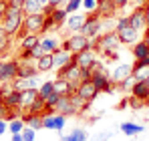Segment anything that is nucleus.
<instances>
[{
	"label": "nucleus",
	"instance_id": "nucleus-1",
	"mask_svg": "<svg viewBox=\"0 0 149 141\" xmlns=\"http://www.w3.org/2000/svg\"><path fill=\"white\" fill-rule=\"evenodd\" d=\"M61 48L67 50V52H71V54H77V52H81V50H95V38H87V36L81 34V32H71V34L63 40Z\"/></svg>",
	"mask_w": 149,
	"mask_h": 141
},
{
	"label": "nucleus",
	"instance_id": "nucleus-2",
	"mask_svg": "<svg viewBox=\"0 0 149 141\" xmlns=\"http://www.w3.org/2000/svg\"><path fill=\"white\" fill-rule=\"evenodd\" d=\"M22 20H24L22 8H16V6H10V4H8L6 14H4V18H2L0 24H2L4 32H6L8 36H16V32H18L20 26H22Z\"/></svg>",
	"mask_w": 149,
	"mask_h": 141
},
{
	"label": "nucleus",
	"instance_id": "nucleus-3",
	"mask_svg": "<svg viewBox=\"0 0 149 141\" xmlns=\"http://www.w3.org/2000/svg\"><path fill=\"white\" fill-rule=\"evenodd\" d=\"M119 45H121L119 34H117L115 30H109V32H103V34L97 36V40H95V52L107 57V54L119 50Z\"/></svg>",
	"mask_w": 149,
	"mask_h": 141
},
{
	"label": "nucleus",
	"instance_id": "nucleus-4",
	"mask_svg": "<svg viewBox=\"0 0 149 141\" xmlns=\"http://www.w3.org/2000/svg\"><path fill=\"white\" fill-rule=\"evenodd\" d=\"M101 22H103V18H101V14L95 10V12H87V16H85V22H83V26H81V34H85L87 38H97L101 32H103V26H101Z\"/></svg>",
	"mask_w": 149,
	"mask_h": 141
},
{
	"label": "nucleus",
	"instance_id": "nucleus-5",
	"mask_svg": "<svg viewBox=\"0 0 149 141\" xmlns=\"http://www.w3.org/2000/svg\"><path fill=\"white\" fill-rule=\"evenodd\" d=\"M91 81H93V85L97 87V91L99 93H115V85L111 83V79H109V70L103 69L97 70L95 75H91Z\"/></svg>",
	"mask_w": 149,
	"mask_h": 141
},
{
	"label": "nucleus",
	"instance_id": "nucleus-6",
	"mask_svg": "<svg viewBox=\"0 0 149 141\" xmlns=\"http://www.w3.org/2000/svg\"><path fill=\"white\" fill-rule=\"evenodd\" d=\"M18 75V61L16 59H4L0 61V85L2 83H12Z\"/></svg>",
	"mask_w": 149,
	"mask_h": 141
},
{
	"label": "nucleus",
	"instance_id": "nucleus-7",
	"mask_svg": "<svg viewBox=\"0 0 149 141\" xmlns=\"http://www.w3.org/2000/svg\"><path fill=\"white\" fill-rule=\"evenodd\" d=\"M65 125H67V115H63V113H56V111H50L47 113L45 117H42V127L45 129H50V131H63L65 129Z\"/></svg>",
	"mask_w": 149,
	"mask_h": 141
},
{
	"label": "nucleus",
	"instance_id": "nucleus-8",
	"mask_svg": "<svg viewBox=\"0 0 149 141\" xmlns=\"http://www.w3.org/2000/svg\"><path fill=\"white\" fill-rule=\"evenodd\" d=\"M74 93L79 95L85 103H93L95 99H97V95H99V91H97V87L93 85V81L89 79V81H81L79 85H77V89H74Z\"/></svg>",
	"mask_w": 149,
	"mask_h": 141
},
{
	"label": "nucleus",
	"instance_id": "nucleus-9",
	"mask_svg": "<svg viewBox=\"0 0 149 141\" xmlns=\"http://www.w3.org/2000/svg\"><path fill=\"white\" fill-rule=\"evenodd\" d=\"M56 79H67L69 83L79 85V83H81V69L71 61V63H67L65 67L58 69V77H56Z\"/></svg>",
	"mask_w": 149,
	"mask_h": 141
},
{
	"label": "nucleus",
	"instance_id": "nucleus-10",
	"mask_svg": "<svg viewBox=\"0 0 149 141\" xmlns=\"http://www.w3.org/2000/svg\"><path fill=\"white\" fill-rule=\"evenodd\" d=\"M71 61H73L79 69L89 70V67L97 61V52H95V50H81V52H77V54H71Z\"/></svg>",
	"mask_w": 149,
	"mask_h": 141
},
{
	"label": "nucleus",
	"instance_id": "nucleus-11",
	"mask_svg": "<svg viewBox=\"0 0 149 141\" xmlns=\"http://www.w3.org/2000/svg\"><path fill=\"white\" fill-rule=\"evenodd\" d=\"M131 75H133V65L121 63V65H117L115 69L109 73V79H111L113 85H119V83H123L125 79H129Z\"/></svg>",
	"mask_w": 149,
	"mask_h": 141
},
{
	"label": "nucleus",
	"instance_id": "nucleus-12",
	"mask_svg": "<svg viewBox=\"0 0 149 141\" xmlns=\"http://www.w3.org/2000/svg\"><path fill=\"white\" fill-rule=\"evenodd\" d=\"M127 20H129V26L135 28V30H143L147 26V18H145V8H133L129 14H127Z\"/></svg>",
	"mask_w": 149,
	"mask_h": 141
},
{
	"label": "nucleus",
	"instance_id": "nucleus-13",
	"mask_svg": "<svg viewBox=\"0 0 149 141\" xmlns=\"http://www.w3.org/2000/svg\"><path fill=\"white\" fill-rule=\"evenodd\" d=\"M42 22H45V14L42 12H38V14H26L24 20H22V26L26 28V32L38 34L40 28H42Z\"/></svg>",
	"mask_w": 149,
	"mask_h": 141
},
{
	"label": "nucleus",
	"instance_id": "nucleus-14",
	"mask_svg": "<svg viewBox=\"0 0 149 141\" xmlns=\"http://www.w3.org/2000/svg\"><path fill=\"white\" fill-rule=\"evenodd\" d=\"M97 12L101 14V18H115L117 16L115 0H97Z\"/></svg>",
	"mask_w": 149,
	"mask_h": 141
},
{
	"label": "nucleus",
	"instance_id": "nucleus-15",
	"mask_svg": "<svg viewBox=\"0 0 149 141\" xmlns=\"http://www.w3.org/2000/svg\"><path fill=\"white\" fill-rule=\"evenodd\" d=\"M129 95L135 97V99H139V101H143V103H147L149 101V83L147 81H135Z\"/></svg>",
	"mask_w": 149,
	"mask_h": 141
},
{
	"label": "nucleus",
	"instance_id": "nucleus-16",
	"mask_svg": "<svg viewBox=\"0 0 149 141\" xmlns=\"http://www.w3.org/2000/svg\"><path fill=\"white\" fill-rule=\"evenodd\" d=\"M40 77V75H38ZM38 77H16L12 81V87L16 91H26V89H38Z\"/></svg>",
	"mask_w": 149,
	"mask_h": 141
},
{
	"label": "nucleus",
	"instance_id": "nucleus-17",
	"mask_svg": "<svg viewBox=\"0 0 149 141\" xmlns=\"http://www.w3.org/2000/svg\"><path fill=\"white\" fill-rule=\"evenodd\" d=\"M16 77H38V69H36V63L32 59H18V75Z\"/></svg>",
	"mask_w": 149,
	"mask_h": 141
},
{
	"label": "nucleus",
	"instance_id": "nucleus-18",
	"mask_svg": "<svg viewBox=\"0 0 149 141\" xmlns=\"http://www.w3.org/2000/svg\"><path fill=\"white\" fill-rule=\"evenodd\" d=\"M54 111L56 113H63V115H77V111L73 109V105H71V95H61L58 97V101H56V105H54Z\"/></svg>",
	"mask_w": 149,
	"mask_h": 141
},
{
	"label": "nucleus",
	"instance_id": "nucleus-19",
	"mask_svg": "<svg viewBox=\"0 0 149 141\" xmlns=\"http://www.w3.org/2000/svg\"><path fill=\"white\" fill-rule=\"evenodd\" d=\"M117 34H119V40H121V45H135L137 40H139V30H135V28H131V26H125L123 30H117Z\"/></svg>",
	"mask_w": 149,
	"mask_h": 141
},
{
	"label": "nucleus",
	"instance_id": "nucleus-20",
	"mask_svg": "<svg viewBox=\"0 0 149 141\" xmlns=\"http://www.w3.org/2000/svg\"><path fill=\"white\" fill-rule=\"evenodd\" d=\"M85 22V14H79V12H73V14H69L67 16V20H65V28L67 30H71V32H79L81 30V26Z\"/></svg>",
	"mask_w": 149,
	"mask_h": 141
},
{
	"label": "nucleus",
	"instance_id": "nucleus-21",
	"mask_svg": "<svg viewBox=\"0 0 149 141\" xmlns=\"http://www.w3.org/2000/svg\"><path fill=\"white\" fill-rule=\"evenodd\" d=\"M52 85H54V91H56L58 95H73L74 89H77V85L69 83L67 79H54Z\"/></svg>",
	"mask_w": 149,
	"mask_h": 141
},
{
	"label": "nucleus",
	"instance_id": "nucleus-22",
	"mask_svg": "<svg viewBox=\"0 0 149 141\" xmlns=\"http://www.w3.org/2000/svg\"><path fill=\"white\" fill-rule=\"evenodd\" d=\"M38 43H40L42 52H49V54H52L54 50H58V48H61V45H58V38H56V36H52V34H49V36H42Z\"/></svg>",
	"mask_w": 149,
	"mask_h": 141
},
{
	"label": "nucleus",
	"instance_id": "nucleus-23",
	"mask_svg": "<svg viewBox=\"0 0 149 141\" xmlns=\"http://www.w3.org/2000/svg\"><path fill=\"white\" fill-rule=\"evenodd\" d=\"M119 131L123 133V135H127V137H135V135H139V133H143L145 131V127L143 125H139V123H121L119 125Z\"/></svg>",
	"mask_w": 149,
	"mask_h": 141
},
{
	"label": "nucleus",
	"instance_id": "nucleus-24",
	"mask_svg": "<svg viewBox=\"0 0 149 141\" xmlns=\"http://www.w3.org/2000/svg\"><path fill=\"white\" fill-rule=\"evenodd\" d=\"M36 69H38V73H49V70L54 69V63H52V54H49V52H45L42 57H38L36 61Z\"/></svg>",
	"mask_w": 149,
	"mask_h": 141
},
{
	"label": "nucleus",
	"instance_id": "nucleus-25",
	"mask_svg": "<svg viewBox=\"0 0 149 141\" xmlns=\"http://www.w3.org/2000/svg\"><path fill=\"white\" fill-rule=\"evenodd\" d=\"M38 97V89H26V91H20V109L26 111V107L32 105V101Z\"/></svg>",
	"mask_w": 149,
	"mask_h": 141
},
{
	"label": "nucleus",
	"instance_id": "nucleus-26",
	"mask_svg": "<svg viewBox=\"0 0 149 141\" xmlns=\"http://www.w3.org/2000/svg\"><path fill=\"white\" fill-rule=\"evenodd\" d=\"M52 63H54V69L65 67L67 63H71V52H67V50H63V48L54 50V52H52Z\"/></svg>",
	"mask_w": 149,
	"mask_h": 141
},
{
	"label": "nucleus",
	"instance_id": "nucleus-27",
	"mask_svg": "<svg viewBox=\"0 0 149 141\" xmlns=\"http://www.w3.org/2000/svg\"><path fill=\"white\" fill-rule=\"evenodd\" d=\"M50 113L49 109H47V103H45V99L42 97H36L34 101H32V105L30 107H26V113H30V115H40V113Z\"/></svg>",
	"mask_w": 149,
	"mask_h": 141
},
{
	"label": "nucleus",
	"instance_id": "nucleus-28",
	"mask_svg": "<svg viewBox=\"0 0 149 141\" xmlns=\"http://www.w3.org/2000/svg\"><path fill=\"white\" fill-rule=\"evenodd\" d=\"M131 50H133V57H135V61H139V59H145L149 54V45L145 40H137L135 45H131Z\"/></svg>",
	"mask_w": 149,
	"mask_h": 141
},
{
	"label": "nucleus",
	"instance_id": "nucleus-29",
	"mask_svg": "<svg viewBox=\"0 0 149 141\" xmlns=\"http://www.w3.org/2000/svg\"><path fill=\"white\" fill-rule=\"evenodd\" d=\"M2 103H4L6 107H10V109H14V107H20V91L12 89L10 93H6L4 97H2Z\"/></svg>",
	"mask_w": 149,
	"mask_h": 141
},
{
	"label": "nucleus",
	"instance_id": "nucleus-30",
	"mask_svg": "<svg viewBox=\"0 0 149 141\" xmlns=\"http://www.w3.org/2000/svg\"><path fill=\"white\" fill-rule=\"evenodd\" d=\"M22 121H24V125H28V127L34 129V131L45 129V127H42V117H40V115H30V113H26V115H22Z\"/></svg>",
	"mask_w": 149,
	"mask_h": 141
},
{
	"label": "nucleus",
	"instance_id": "nucleus-31",
	"mask_svg": "<svg viewBox=\"0 0 149 141\" xmlns=\"http://www.w3.org/2000/svg\"><path fill=\"white\" fill-rule=\"evenodd\" d=\"M61 141H87V131L81 129V127H77V129H73L71 133L61 135Z\"/></svg>",
	"mask_w": 149,
	"mask_h": 141
},
{
	"label": "nucleus",
	"instance_id": "nucleus-32",
	"mask_svg": "<svg viewBox=\"0 0 149 141\" xmlns=\"http://www.w3.org/2000/svg\"><path fill=\"white\" fill-rule=\"evenodd\" d=\"M67 16H69V14H67V10H65L63 6H56V8L52 10V14H50L52 22L56 24L58 28H63V26H65V20H67Z\"/></svg>",
	"mask_w": 149,
	"mask_h": 141
},
{
	"label": "nucleus",
	"instance_id": "nucleus-33",
	"mask_svg": "<svg viewBox=\"0 0 149 141\" xmlns=\"http://www.w3.org/2000/svg\"><path fill=\"white\" fill-rule=\"evenodd\" d=\"M38 40H40V36L34 34V32L24 34V36L20 38V50H28V48H32L34 45H38Z\"/></svg>",
	"mask_w": 149,
	"mask_h": 141
},
{
	"label": "nucleus",
	"instance_id": "nucleus-34",
	"mask_svg": "<svg viewBox=\"0 0 149 141\" xmlns=\"http://www.w3.org/2000/svg\"><path fill=\"white\" fill-rule=\"evenodd\" d=\"M22 12H24V16L26 14H38V12H42V4L38 0H24Z\"/></svg>",
	"mask_w": 149,
	"mask_h": 141
},
{
	"label": "nucleus",
	"instance_id": "nucleus-35",
	"mask_svg": "<svg viewBox=\"0 0 149 141\" xmlns=\"http://www.w3.org/2000/svg\"><path fill=\"white\" fill-rule=\"evenodd\" d=\"M24 129V121H22V117H14L8 121V131L10 133H20Z\"/></svg>",
	"mask_w": 149,
	"mask_h": 141
},
{
	"label": "nucleus",
	"instance_id": "nucleus-36",
	"mask_svg": "<svg viewBox=\"0 0 149 141\" xmlns=\"http://www.w3.org/2000/svg\"><path fill=\"white\" fill-rule=\"evenodd\" d=\"M52 91H54V85H52V81H45V83L38 87V97L47 99V97H49Z\"/></svg>",
	"mask_w": 149,
	"mask_h": 141
},
{
	"label": "nucleus",
	"instance_id": "nucleus-37",
	"mask_svg": "<svg viewBox=\"0 0 149 141\" xmlns=\"http://www.w3.org/2000/svg\"><path fill=\"white\" fill-rule=\"evenodd\" d=\"M81 2L83 0H65V10H67V14H73V12H79L81 10Z\"/></svg>",
	"mask_w": 149,
	"mask_h": 141
},
{
	"label": "nucleus",
	"instance_id": "nucleus-38",
	"mask_svg": "<svg viewBox=\"0 0 149 141\" xmlns=\"http://www.w3.org/2000/svg\"><path fill=\"white\" fill-rule=\"evenodd\" d=\"M20 135H22V141H36V131L30 129L28 125H24V129L20 131Z\"/></svg>",
	"mask_w": 149,
	"mask_h": 141
},
{
	"label": "nucleus",
	"instance_id": "nucleus-39",
	"mask_svg": "<svg viewBox=\"0 0 149 141\" xmlns=\"http://www.w3.org/2000/svg\"><path fill=\"white\" fill-rule=\"evenodd\" d=\"M58 97H61V95L56 93V91H52V93H50L49 97L45 99V103H47V109H49V111H54V105H56V101H58Z\"/></svg>",
	"mask_w": 149,
	"mask_h": 141
},
{
	"label": "nucleus",
	"instance_id": "nucleus-40",
	"mask_svg": "<svg viewBox=\"0 0 149 141\" xmlns=\"http://www.w3.org/2000/svg\"><path fill=\"white\" fill-rule=\"evenodd\" d=\"M81 8L85 12H95L97 10V0H83L81 2Z\"/></svg>",
	"mask_w": 149,
	"mask_h": 141
},
{
	"label": "nucleus",
	"instance_id": "nucleus-41",
	"mask_svg": "<svg viewBox=\"0 0 149 141\" xmlns=\"http://www.w3.org/2000/svg\"><path fill=\"white\" fill-rule=\"evenodd\" d=\"M133 69H149V54L145 59H139V61H135V67Z\"/></svg>",
	"mask_w": 149,
	"mask_h": 141
},
{
	"label": "nucleus",
	"instance_id": "nucleus-42",
	"mask_svg": "<svg viewBox=\"0 0 149 141\" xmlns=\"http://www.w3.org/2000/svg\"><path fill=\"white\" fill-rule=\"evenodd\" d=\"M147 2H149V0H129V4H131L133 8H145Z\"/></svg>",
	"mask_w": 149,
	"mask_h": 141
},
{
	"label": "nucleus",
	"instance_id": "nucleus-43",
	"mask_svg": "<svg viewBox=\"0 0 149 141\" xmlns=\"http://www.w3.org/2000/svg\"><path fill=\"white\" fill-rule=\"evenodd\" d=\"M6 8H8V2L6 0H0V22H2V18L6 14Z\"/></svg>",
	"mask_w": 149,
	"mask_h": 141
},
{
	"label": "nucleus",
	"instance_id": "nucleus-44",
	"mask_svg": "<svg viewBox=\"0 0 149 141\" xmlns=\"http://www.w3.org/2000/svg\"><path fill=\"white\" fill-rule=\"evenodd\" d=\"M6 131H8V121H6V119H0V137H2Z\"/></svg>",
	"mask_w": 149,
	"mask_h": 141
},
{
	"label": "nucleus",
	"instance_id": "nucleus-45",
	"mask_svg": "<svg viewBox=\"0 0 149 141\" xmlns=\"http://www.w3.org/2000/svg\"><path fill=\"white\" fill-rule=\"evenodd\" d=\"M109 137H111V131H105V133H99V135H97L93 141H107Z\"/></svg>",
	"mask_w": 149,
	"mask_h": 141
},
{
	"label": "nucleus",
	"instance_id": "nucleus-46",
	"mask_svg": "<svg viewBox=\"0 0 149 141\" xmlns=\"http://www.w3.org/2000/svg\"><path fill=\"white\" fill-rule=\"evenodd\" d=\"M8 4H10V6H16V8H22L24 0H8Z\"/></svg>",
	"mask_w": 149,
	"mask_h": 141
},
{
	"label": "nucleus",
	"instance_id": "nucleus-47",
	"mask_svg": "<svg viewBox=\"0 0 149 141\" xmlns=\"http://www.w3.org/2000/svg\"><path fill=\"white\" fill-rule=\"evenodd\" d=\"M143 30H145V32H143V38H141V40H145V43L149 45V26H145Z\"/></svg>",
	"mask_w": 149,
	"mask_h": 141
},
{
	"label": "nucleus",
	"instance_id": "nucleus-48",
	"mask_svg": "<svg viewBox=\"0 0 149 141\" xmlns=\"http://www.w3.org/2000/svg\"><path fill=\"white\" fill-rule=\"evenodd\" d=\"M115 4H117V8H123L129 4V0H115Z\"/></svg>",
	"mask_w": 149,
	"mask_h": 141
},
{
	"label": "nucleus",
	"instance_id": "nucleus-49",
	"mask_svg": "<svg viewBox=\"0 0 149 141\" xmlns=\"http://www.w3.org/2000/svg\"><path fill=\"white\" fill-rule=\"evenodd\" d=\"M127 105H129V99H123V101H121V103L117 105V109H125Z\"/></svg>",
	"mask_w": 149,
	"mask_h": 141
},
{
	"label": "nucleus",
	"instance_id": "nucleus-50",
	"mask_svg": "<svg viewBox=\"0 0 149 141\" xmlns=\"http://www.w3.org/2000/svg\"><path fill=\"white\" fill-rule=\"evenodd\" d=\"M10 141H22V135H20V133H12Z\"/></svg>",
	"mask_w": 149,
	"mask_h": 141
},
{
	"label": "nucleus",
	"instance_id": "nucleus-51",
	"mask_svg": "<svg viewBox=\"0 0 149 141\" xmlns=\"http://www.w3.org/2000/svg\"><path fill=\"white\" fill-rule=\"evenodd\" d=\"M63 2H65V0H50V6L56 8V6H63Z\"/></svg>",
	"mask_w": 149,
	"mask_h": 141
},
{
	"label": "nucleus",
	"instance_id": "nucleus-52",
	"mask_svg": "<svg viewBox=\"0 0 149 141\" xmlns=\"http://www.w3.org/2000/svg\"><path fill=\"white\" fill-rule=\"evenodd\" d=\"M38 2L42 4V8H45V6H50V0H38Z\"/></svg>",
	"mask_w": 149,
	"mask_h": 141
},
{
	"label": "nucleus",
	"instance_id": "nucleus-53",
	"mask_svg": "<svg viewBox=\"0 0 149 141\" xmlns=\"http://www.w3.org/2000/svg\"><path fill=\"white\" fill-rule=\"evenodd\" d=\"M145 18H147V26H149V10H145Z\"/></svg>",
	"mask_w": 149,
	"mask_h": 141
},
{
	"label": "nucleus",
	"instance_id": "nucleus-54",
	"mask_svg": "<svg viewBox=\"0 0 149 141\" xmlns=\"http://www.w3.org/2000/svg\"><path fill=\"white\" fill-rule=\"evenodd\" d=\"M145 81H147V83H149V73H147V79H145Z\"/></svg>",
	"mask_w": 149,
	"mask_h": 141
},
{
	"label": "nucleus",
	"instance_id": "nucleus-55",
	"mask_svg": "<svg viewBox=\"0 0 149 141\" xmlns=\"http://www.w3.org/2000/svg\"><path fill=\"white\" fill-rule=\"evenodd\" d=\"M0 105H2V97H0Z\"/></svg>",
	"mask_w": 149,
	"mask_h": 141
},
{
	"label": "nucleus",
	"instance_id": "nucleus-56",
	"mask_svg": "<svg viewBox=\"0 0 149 141\" xmlns=\"http://www.w3.org/2000/svg\"><path fill=\"white\" fill-rule=\"evenodd\" d=\"M6 2H8V0H6Z\"/></svg>",
	"mask_w": 149,
	"mask_h": 141
}]
</instances>
